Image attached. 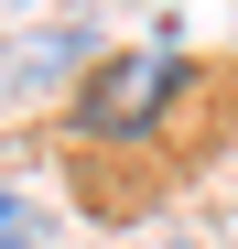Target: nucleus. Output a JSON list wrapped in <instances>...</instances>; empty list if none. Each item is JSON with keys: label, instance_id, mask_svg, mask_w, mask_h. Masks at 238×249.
<instances>
[{"label": "nucleus", "instance_id": "obj_1", "mask_svg": "<svg viewBox=\"0 0 238 249\" xmlns=\"http://www.w3.org/2000/svg\"><path fill=\"white\" fill-rule=\"evenodd\" d=\"M98 54H108V44H98V22H76V11L33 22L22 44L0 33V98H54V108H65V87H76Z\"/></svg>", "mask_w": 238, "mask_h": 249}, {"label": "nucleus", "instance_id": "obj_2", "mask_svg": "<svg viewBox=\"0 0 238 249\" xmlns=\"http://www.w3.org/2000/svg\"><path fill=\"white\" fill-rule=\"evenodd\" d=\"M0 249H65L54 206H44V195H22V184H0Z\"/></svg>", "mask_w": 238, "mask_h": 249}]
</instances>
